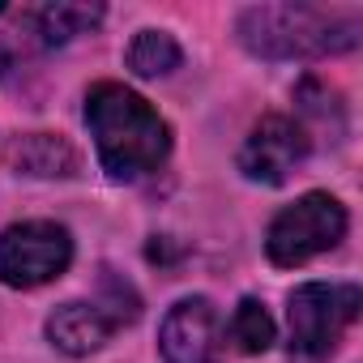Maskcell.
Instances as JSON below:
<instances>
[{
  "instance_id": "obj_1",
  "label": "cell",
  "mask_w": 363,
  "mask_h": 363,
  "mask_svg": "<svg viewBox=\"0 0 363 363\" xmlns=\"http://www.w3.org/2000/svg\"><path fill=\"white\" fill-rule=\"evenodd\" d=\"M86 124L99 150L103 171L124 184V179H141L162 167L171 150V128L167 120L128 86L120 82H99L86 94Z\"/></svg>"
},
{
  "instance_id": "obj_2",
  "label": "cell",
  "mask_w": 363,
  "mask_h": 363,
  "mask_svg": "<svg viewBox=\"0 0 363 363\" xmlns=\"http://www.w3.org/2000/svg\"><path fill=\"white\" fill-rule=\"evenodd\" d=\"M359 9H316V5H252L240 13V43L265 60H308L337 56L359 43Z\"/></svg>"
},
{
  "instance_id": "obj_3",
  "label": "cell",
  "mask_w": 363,
  "mask_h": 363,
  "mask_svg": "<svg viewBox=\"0 0 363 363\" xmlns=\"http://www.w3.org/2000/svg\"><path fill=\"white\" fill-rule=\"evenodd\" d=\"M291 363H329L346 325L359 316V286L303 282L291 291Z\"/></svg>"
},
{
  "instance_id": "obj_4",
  "label": "cell",
  "mask_w": 363,
  "mask_h": 363,
  "mask_svg": "<svg viewBox=\"0 0 363 363\" xmlns=\"http://www.w3.org/2000/svg\"><path fill=\"white\" fill-rule=\"evenodd\" d=\"M346 235V210L337 197L329 193H308L299 197L295 206H286L274 223H269V235H265V252L274 265L291 269V265H303L329 248H337Z\"/></svg>"
},
{
  "instance_id": "obj_5",
  "label": "cell",
  "mask_w": 363,
  "mask_h": 363,
  "mask_svg": "<svg viewBox=\"0 0 363 363\" xmlns=\"http://www.w3.org/2000/svg\"><path fill=\"white\" fill-rule=\"evenodd\" d=\"M73 261V240L60 223H13L0 235V282L30 291L60 278Z\"/></svg>"
},
{
  "instance_id": "obj_6",
  "label": "cell",
  "mask_w": 363,
  "mask_h": 363,
  "mask_svg": "<svg viewBox=\"0 0 363 363\" xmlns=\"http://www.w3.org/2000/svg\"><path fill=\"white\" fill-rule=\"evenodd\" d=\"M308 145L312 141H308V128L299 120H291V116H265L248 133V141L240 150V171L248 179H257V184H282V179L308 158Z\"/></svg>"
},
{
  "instance_id": "obj_7",
  "label": "cell",
  "mask_w": 363,
  "mask_h": 363,
  "mask_svg": "<svg viewBox=\"0 0 363 363\" xmlns=\"http://www.w3.org/2000/svg\"><path fill=\"white\" fill-rule=\"evenodd\" d=\"M158 350L167 363H218V312L206 295L179 299L158 329Z\"/></svg>"
},
{
  "instance_id": "obj_8",
  "label": "cell",
  "mask_w": 363,
  "mask_h": 363,
  "mask_svg": "<svg viewBox=\"0 0 363 363\" xmlns=\"http://www.w3.org/2000/svg\"><path fill=\"white\" fill-rule=\"evenodd\" d=\"M116 329H120V325L107 316L103 303H82V299L60 303V308L48 316V337H52V346L65 350V354H94Z\"/></svg>"
},
{
  "instance_id": "obj_9",
  "label": "cell",
  "mask_w": 363,
  "mask_h": 363,
  "mask_svg": "<svg viewBox=\"0 0 363 363\" xmlns=\"http://www.w3.org/2000/svg\"><path fill=\"white\" fill-rule=\"evenodd\" d=\"M9 162L22 175H69L73 171V150L52 133H26L9 145Z\"/></svg>"
},
{
  "instance_id": "obj_10",
  "label": "cell",
  "mask_w": 363,
  "mask_h": 363,
  "mask_svg": "<svg viewBox=\"0 0 363 363\" xmlns=\"http://www.w3.org/2000/svg\"><path fill=\"white\" fill-rule=\"evenodd\" d=\"M103 5H43L30 13V30L39 35L43 48L69 43L73 35H86L90 26H99Z\"/></svg>"
},
{
  "instance_id": "obj_11",
  "label": "cell",
  "mask_w": 363,
  "mask_h": 363,
  "mask_svg": "<svg viewBox=\"0 0 363 363\" xmlns=\"http://www.w3.org/2000/svg\"><path fill=\"white\" fill-rule=\"evenodd\" d=\"M179 43L167 30H141L128 48V69L137 77H167L171 69H179Z\"/></svg>"
},
{
  "instance_id": "obj_12",
  "label": "cell",
  "mask_w": 363,
  "mask_h": 363,
  "mask_svg": "<svg viewBox=\"0 0 363 363\" xmlns=\"http://www.w3.org/2000/svg\"><path fill=\"white\" fill-rule=\"evenodd\" d=\"M231 342L244 354H265L274 346V320L261 299H240V308L231 316Z\"/></svg>"
},
{
  "instance_id": "obj_13",
  "label": "cell",
  "mask_w": 363,
  "mask_h": 363,
  "mask_svg": "<svg viewBox=\"0 0 363 363\" xmlns=\"http://www.w3.org/2000/svg\"><path fill=\"white\" fill-rule=\"evenodd\" d=\"M0 13H5V5H0Z\"/></svg>"
}]
</instances>
